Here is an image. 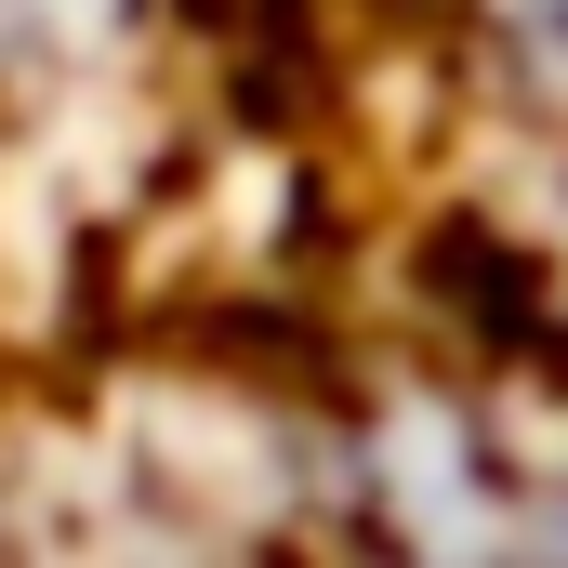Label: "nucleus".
<instances>
[{"instance_id":"obj_1","label":"nucleus","mask_w":568,"mask_h":568,"mask_svg":"<svg viewBox=\"0 0 568 568\" xmlns=\"http://www.w3.org/2000/svg\"><path fill=\"white\" fill-rule=\"evenodd\" d=\"M476 67L516 120L568 133V0H476Z\"/></svg>"},{"instance_id":"obj_2","label":"nucleus","mask_w":568,"mask_h":568,"mask_svg":"<svg viewBox=\"0 0 568 568\" xmlns=\"http://www.w3.org/2000/svg\"><path fill=\"white\" fill-rule=\"evenodd\" d=\"M93 13H106V0H0V80H13L27 53H53L67 27H93Z\"/></svg>"}]
</instances>
